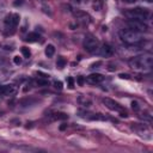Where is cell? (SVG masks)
<instances>
[{
  "mask_svg": "<svg viewBox=\"0 0 153 153\" xmlns=\"http://www.w3.org/2000/svg\"><path fill=\"white\" fill-rule=\"evenodd\" d=\"M153 65V56L149 53L146 54H141L137 56H134L129 60V66L135 69V71H140V72H147L152 68Z\"/></svg>",
  "mask_w": 153,
  "mask_h": 153,
  "instance_id": "cell-1",
  "label": "cell"
},
{
  "mask_svg": "<svg viewBox=\"0 0 153 153\" xmlns=\"http://www.w3.org/2000/svg\"><path fill=\"white\" fill-rule=\"evenodd\" d=\"M127 26H128V29L134 30V31H136V32H139V33L146 32L147 29H148L147 25H146L143 22H141V20H135V19H129V20H127Z\"/></svg>",
  "mask_w": 153,
  "mask_h": 153,
  "instance_id": "cell-5",
  "label": "cell"
},
{
  "mask_svg": "<svg viewBox=\"0 0 153 153\" xmlns=\"http://www.w3.org/2000/svg\"><path fill=\"white\" fill-rule=\"evenodd\" d=\"M124 16L128 18V19H135V20H146L149 16V12L148 10L146 8H141V7H136V8H133V10H129L124 13Z\"/></svg>",
  "mask_w": 153,
  "mask_h": 153,
  "instance_id": "cell-3",
  "label": "cell"
},
{
  "mask_svg": "<svg viewBox=\"0 0 153 153\" xmlns=\"http://www.w3.org/2000/svg\"><path fill=\"white\" fill-rule=\"evenodd\" d=\"M126 1H127V2H135L136 0H126Z\"/></svg>",
  "mask_w": 153,
  "mask_h": 153,
  "instance_id": "cell-26",
  "label": "cell"
},
{
  "mask_svg": "<svg viewBox=\"0 0 153 153\" xmlns=\"http://www.w3.org/2000/svg\"><path fill=\"white\" fill-rule=\"evenodd\" d=\"M98 51L100 53V55H103V56H105V57H109V56H111V55L114 54V48H112L110 44L105 43V44H103L102 47H99V50H98Z\"/></svg>",
  "mask_w": 153,
  "mask_h": 153,
  "instance_id": "cell-10",
  "label": "cell"
},
{
  "mask_svg": "<svg viewBox=\"0 0 153 153\" xmlns=\"http://www.w3.org/2000/svg\"><path fill=\"white\" fill-rule=\"evenodd\" d=\"M76 1H81V0H76Z\"/></svg>",
  "mask_w": 153,
  "mask_h": 153,
  "instance_id": "cell-27",
  "label": "cell"
},
{
  "mask_svg": "<svg viewBox=\"0 0 153 153\" xmlns=\"http://www.w3.org/2000/svg\"><path fill=\"white\" fill-rule=\"evenodd\" d=\"M17 93V86L13 85V84H8V85H1V91H0V94L2 96H8V97H12Z\"/></svg>",
  "mask_w": 153,
  "mask_h": 153,
  "instance_id": "cell-8",
  "label": "cell"
},
{
  "mask_svg": "<svg viewBox=\"0 0 153 153\" xmlns=\"http://www.w3.org/2000/svg\"><path fill=\"white\" fill-rule=\"evenodd\" d=\"M54 87L57 88V90H61L62 88V82L61 81H54Z\"/></svg>",
  "mask_w": 153,
  "mask_h": 153,
  "instance_id": "cell-19",
  "label": "cell"
},
{
  "mask_svg": "<svg viewBox=\"0 0 153 153\" xmlns=\"http://www.w3.org/2000/svg\"><path fill=\"white\" fill-rule=\"evenodd\" d=\"M82 82H84L82 76H79V78H78V84H79V85H82Z\"/></svg>",
  "mask_w": 153,
  "mask_h": 153,
  "instance_id": "cell-24",
  "label": "cell"
},
{
  "mask_svg": "<svg viewBox=\"0 0 153 153\" xmlns=\"http://www.w3.org/2000/svg\"><path fill=\"white\" fill-rule=\"evenodd\" d=\"M120 78H122V79H129V75L128 74H120Z\"/></svg>",
  "mask_w": 153,
  "mask_h": 153,
  "instance_id": "cell-23",
  "label": "cell"
},
{
  "mask_svg": "<svg viewBox=\"0 0 153 153\" xmlns=\"http://www.w3.org/2000/svg\"><path fill=\"white\" fill-rule=\"evenodd\" d=\"M65 65H66V60H65L62 56H59L57 60H56V66H57L59 68H63Z\"/></svg>",
  "mask_w": 153,
  "mask_h": 153,
  "instance_id": "cell-15",
  "label": "cell"
},
{
  "mask_svg": "<svg viewBox=\"0 0 153 153\" xmlns=\"http://www.w3.org/2000/svg\"><path fill=\"white\" fill-rule=\"evenodd\" d=\"M4 62H5V57L0 54V66H1V65H4Z\"/></svg>",
  "mask_w": 153,
  "mask_h": 153,
  "instance_id": "cell-25",
  "label": "cell"
},
{
  "mask_svg": "<svg viewBox=\"0 0 153 153\" xmlns=\"http://www.w3.org/2000/svg\"><path fill=\"white\" fill-rule=\"evenodd\" d=\"M50 116H51L50 120H66L68 117L66 114H62V112H55V114H53Z\"/></svg>",
  "mask_w": 153,
  "mask_h": 153,
  "instance_id": "cell-14",
  "label": "cell"
},
{
  "mask_svg": "<svg viewBox=\"0 0 153 153\" xmlns=\"http://www.w3.org/2000/svg\"><path fill=\"white\" fill-rule=\"evenodd\" d=\"M39 39V35L36 33V32H30L27 36H26V41L27 42H37Z\"/></svg>",
  "mask_w": 153,
  "mask_h": 153,
  "instance_id": "cell-13",
  "label": "cell"
},
{
  "mask_svg": "<svg viewBox=\"0 0 153 153\" xmlns=\"http://www.w3.org/2000/svg\"><path fill=\"white\" fill-rule=\"evenodd\" d=\"M67 80H68V84H69V87H73V86H74V82H73V79H72V78L69 76V78H68Z\"/></svg>",
  "mask_w": 153,
  "mask_h": 153,
  "instance_id": "cell-22",
  "label": "cell"
},
{
  "mask_svg": "<svg viewBox=\"0 0 153 153\" xmlns=\"http://www.w3.org/2000/svg\"><path fill=\"white\" fill-rule=\"evenodd\" d=\"M19 23V16L17 13H10L5 18V26L7 29H14Z\"/></svg>",
  "mask_w": 153,
  "mask_h": 153,
  "instance_id": "cell-7",
  "label": "cell"
},
{
  "mask_svg": "<svg viewBox=\"0 0 153 153\" xmlns=\"http://www.w3.org/2000/svg\"><path fill=\"white\" fill-rule=\"evenodd\" d=\"M13 62H14L16 65H20V63H22V57L14 56V57H13Z\"/></svg>",
  "mask_w": 153,
  "mask_h": 153,
  "instance_id": "cell-20",
  "label": "cell"
},
{
  "mask_svg": "<svg viewBox=\"0 0 153 153\" xmlns=\"http://www.w3.org/2000/svg\"><path fill=\"white\" fill-rule=\"evenodd\" d=\"M54 54H55V47H54L53 44H48V45L45 47V55H47L48 57H53Z\"/></svg>",
  "mask_w": 153,
  "mask_h": 153,
  "instance_id": "cell-12",
  "label": "cell"
},
{
  "mask_svg": "<svg viewBox=\"0 0 153 153\" xmlns=\"http://www.w3.org/2000/svg\"><path fill=\"white\" fill-rule=\"evenodd\" d=\"M78 102L80 103V105H82V106H91V104H92V102H91V99H88V98H86V97H84V96H80L79 98H78Z\"/></svg>",
  "mask_w": 153,
  "mask_h": 153,
  "instance_id": "cell-11",
  "label": "cell"
},
{
  "mask_svg": "<svg viewBox=\"0 0 153 153\" xmlns=\"http://www.w3.org/2000/svg\"><path fill=\"white\" fill-rule=\"evenodd\" d=\"M147 1H152V0H147Z\"/></svg>",
  "mask_w": 153,
  "mask_h": 153,
  "instance_id": "cell-28",
  "label": "cell"
},
{
  "mask_svg": "<svg viewBox=\"0 0 153 153\" xmlns=\"http://www.w3.org/2000/svg\"><path fill=\"white\" fill-rule=\"evenodd\" d=\"M100 6H102V1H100V0H96L94 4H93L94 10H96V11H99V10H100Z\"/></svg>",
  "mask_w": 153,
  "mask_h": 153,
  "instance_id": "cell-18",
  "label": "cell"
},
{
  "mask_svg": "<svg viewBox=\"0 0 153 153\" xmlns=\"http://www.w3.org/2000/svg\"><path fill=\"white\" fill-rule=\"evenodd\" d=\"M36 84L38 86H48L49 85V81L47 79H37L36 80Z\"/></svg>",
  "mask_w": 153,
  "mask_h": 153,
  "instance_id": "cell-16",
  "label": "cell"
},
{
  "mask_svg": "<svg viewBox=\"0 0 153 153\" xmlns=\"http://www.w3.org/2000/svg\"><path fill=\"white\" fill-rule=\"evenodd\" d=\"M22 54H23L24 57H30V55H31L30 50H29L26 47H23V48H22Z\"/></svg>",
  "mask_w": 153,
  "mask_h": 153,
  "instance_id": "cell-17",
  "label": "cell"
},
{
  "mask_svg": "<svg viewBox=\"0 0 153 153\" xmlns=\"http://www.w3.org/2000/svg\"><path fill=\"white\" fill-rule=\"evenodd\" d=\"M104 80V76L99 73H92L90 74L87 78H86V81L91 85H97V84H100L102 81Z\"/></svg>",
  "mask_w": 153,
  "mask_h": 153,
  "instance_id": "cell-9",
  "label": "cell"
},
{
  "mask_svg": "<svg viewBox=\"0 0 153 153\" xmlns=\"http://www.w3.org/2000/svg\"><path fill=\"white\" fill-rule=\"evenodd\" d=\"M120 37L128 45H135V44H139L142 41L141 33H139V32H136L134 30H130L128 27L127 29H122L120 31Z\"/></svg>",
  "mask_w": 153,
  "mask_h": 153,
  "instance_id": "cell-2",
  "label": "cell"
},
{
  "mask_svg": "<svg viewBox=\"0 0 153 153\" xmlns=\"http://www.w3.org/2000/svg\"><path fill=\"white\" fill-rule=\"evenodd\" d=\"M131 108L137 111V110H139V104H137V102H133V103H131Z\"/></svg>",
  "mask_w": 153,
  "mask_h": 153,
  "instance_id": "cell-21",
  "label": "cell"
},
{
  "mask_svg": "<svg viewBox=\"0 0 153 153\" xmlns=\"http://www.w3.org/2000/svg\"><path fill=\"white\" fill-rule=\"evenodd\" d=\"M99 42L98 39H96L94 37H86L85 41H84V48L86 51L91 53V54H94V53H98L99 50Z\"/></svg>",
  "mask_w": 153,
  "mask_h": 153,
  "instance_id": "cell-4",
  "label": "cell"
},
{
  "mask_svg": "<svg viewBox=\"0 0 153 153\" xmlns=\"http://www.w3.org/2000/svg\"><path fill=\"white\" fill-rule=\"evenodd\" d=\"M103 103L105 104V106H106L108 109H110V110H112V111H118V112H121V116H122V117H127V112L123 111V109L121 108V105H120L118 103H116L115 100H112V99H110V98H104V99H103Z\"/></svg>",
  "mask_w": 153,
  "mask_h": 153,
  "instance_id": "cell-6",
  "label": "cell"
}]
</instances>
